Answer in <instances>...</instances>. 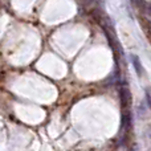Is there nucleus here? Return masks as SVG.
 Wrapping results in <instances>:
<instances>
[{"instance_id": "f257e3e1", "label": "nucleus", "mask_w": 151, "mask_h": 151, "mask_svg": "<svg viewBox=\"0 0 151 151\" xmlns=\"http://www.w3.org/2000/svg\"><path fill=\"white\" fill-rule=\"evenodd\" d=\"M130 58H131V64H133L134 69H135L137 76H138V77H142V76H143V65H142L139 57L138 56H135V55H131Z\"/></svg>"}, {"instance_id": "f03ea898", "label": "nucleus", "mask_w": 151, "mask_h": 151, "mask_svg": "<svg viewBox=\"0 0 151 151\" xmlns=\"http://www.w3.org/2000/svg\"><path fill=\"white\" fill-rule=\"evenodd\" d=\"M145 98H146V104L149 106V109L151 110V88L145 89Z\"/></svg>"}]
</instances>
